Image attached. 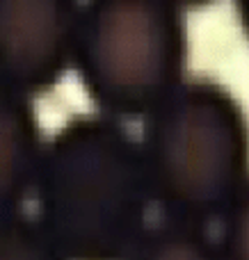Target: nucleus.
<instances>
[{"label":"nucleus","mask_w":249,"mask_h":260,"mask_svg":"<svg viewBox=\"0 0 249 260\" xmlns=\"http://www.w3.org/2000/svg\"><path fill=\"white\" fill-rule=\"evenodd\" d=\"M35 201L69 260H123L155 208L140 137L101 112L73 114L46 139Z\"/></svg>","instance_id":"nucleus-1"},{"label":"nucleus","mask_w":249,"mask_h":260,"mask_svg":"<svg viewBox=\"0 0 249 260\" xmlns=\"http://www.w3.org/2000/svg\"><path fill=\"white\" fill-rule=\"evenodd\" d=\"M153 206L163 217L220 224L249 185V123L240 101L208 78L185 80L140 135Z\"/></svg>","instance_id":"nucleus-2"},{"label":"nucleus","mask_w":249,"mask_h":260,"mask_svg":"<svg viewBox=\"0 0 249 260\" xmlns=\"http://www.w3.org/2000/svg\"><path fill=\"white\" fill-rule=\"evenodd\" d=\"M73 69L101 114L144 121L188 80L183 7L176 0H85Z\"/></svg>","instance_id":"nucleus-3"},{"label":"nucleus","mask_w":249,"mask_h":260,"mask_svg":"<svg viewBox=\"0 0 249 260\" xmlns=\"http://www.w3.org/2000/svg\"><path fill=\"white\" fill-rule=\"evenodd\" d=\"M80 0H0V82L25 96L59 85L76 53Z\"/></svg>","instance_id":"nucleus-4"},{"label":"nucleus","mask_w":249,"mask_h":260,"mask_svg":"<svg viewBox=\"0 0 249 260\" xmlns=\"http://www.w3.org/2000/svg\"><path fill=\"white\" fill-rule=\"evenodd\" d=\"M46 137L32 99L0 82V215L35 197Z\"/></svg>","instance_id":"nucleus-5"},{"label":"nucleus","mask_w":249,"mask_h":260,"mask_svg":"<svg viewBox=\"0 0 249 260\" xmlns=\"http://www.w3.org/2000/svg\"><path fill=\"white\" fill-rule=\"evenodd\" d=\"M123 260H222L208 226L163 217L151 221Z\"/></svg>","instance_id":"nucleus-6"},{"label":"nucleus","mask_w":249,"mask_h":260,"mask_svg":"<svg viewBox=\"0 0 249 260\" xmlns=\"http://www.w3.org/2000/svg\"><path fill=\"white\" fill-rule=\"evenodd\" d=\"M0 260H69L37 215H0Z\"/></svg>","instance_id":"nucleus-7"},{"label":"nucleus","mask_w":249,"mask_h":260,"mask_svg":"<svg viewBox=\"0 0 249 260\" xmlns=\"http://www.w3.org/2000/svg\"><path fill=\"white\" fill-rule=\"evenodd\" d=\"M217 244L222 260H249V185L220 221Z\"/></svg>","instance_id":"nucleus-8"},{"label":"nucleus","mask_w":249,"mask_h":260,"mask_svg":"<svg viewBox=\"0 0 249 260\" xmlns=\"http://www.w3.org/2000/svg\"><path fill=\"white\" fill-rule=\"evenodd\" d=\"M236 14H238L242 32H245V37L249 39V0H236Z\"/></svg>","instance_id":"nucleus-9"},{"label":"nucleus","mask_w":249,"mask_h":260,"mask_svg":"<svg viewBox=\"0 0 249 260\" xmlns=\"http://www.w3.org/2000/svg\"><path fill=\"white\" fill-rule=\"evenodd\" d=\"M176 3L181 5L183 9H188V7H204V5L213 3V0H176Z\"/></svg>","instance_id":"nucleus-10"}]
</instances>
